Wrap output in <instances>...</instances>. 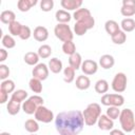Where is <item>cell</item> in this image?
Returning <instances> with one entry per match:
<instances>
[{
    "label": "cell",
    "mask_w": 135,
    "mask_h": 135,
    "mask_svg": "<svg viewBox=\"0 0 135 135\" xmlns=\"http://www.w3.org/2000/svg\"><path fill=\"white\" fill-rule=\"evenodd\" d=\"M82 115H83L85 126L93 127L94 124L97 123V121L101 115V107L96 102L90 103L82 112Z\"/></svg>",
    "instance_id": "2"
},
{
    "label": "cell",
    "mask_w": 135,
    "mask_h": 135,
    "mask_svg": "<svg viewBox=\"0 0 135 135\" xmlns=\"http://www.w3.org/2000/svg\"><path fill=\"white\" fill-rule=\"evenodd\" d=\"M37 3V0H19L17 2V7L20 12H28Z\"/></svg>",
    "instance_id": "22"
},
{
    "label": "cell",
    "mask_w": 135,
    "mask_h": 135,
    "mask_svg": "<svg viewBox=\"0 0 135 135\" xmlns=\"http://www.w3.org/2000/svg\"><path fill=\"white\" fill-rule=\"evenodd\" d=\"M133 132H134V134H135V127H134V130H133Z\"/></svg>",
    "instance_id": "48"
},
{
    "label": "cell",
    "mask_w": 135,
    "mask_h": 135,
    "mask_svg": "<svg viewBox=\"0 0 135 135\" xmlns=\"http://www.w3.org/2000/svg\"><path fill=\"white\" fill-rule=\"evenodd\" d=\"M82 62H83V61H82V57H81V55H80L79 53H77V52H76L75 54L69 56V65L72 66L75 71L81 69Z\"/></svg>",
    "instance_id": "17"
},
{
    "label": "cell",
    "mask_w": 135,
    "mask_h": 135,
    "mask_svg": "<svg viewBox=\"0 0 135 135\" xmlns=\"http://www.w3.org/2000/svg\"><path fill=\"white\" fill-rule=\"evenodd\" d=\"M75 72L76 71L72 66H70V65H68L66 68H64V70H63V80L66 83L73 82L74 79H75Z\"/></svg>",
    "instance_id": "30"
},
{
    "label": "cell",
    "mask_w": 135,
    "mask_h": 135,
    "mask_svg": "<svg viewBox=\"0 0 135 135\" xmlns=\"http://www.w3.org/2000/svg\"><path fill=\"white\" fill-rule=\"evenodd\" d=\"M28 98V94L25 90H22V89H19V90H16L14 93H12V96H11V99L21 103L23 101H25L26 99Z\"/></svg>",
    "instance_id": "25"
},
{
    "label": "cell",
    "mask_w": 135,
    "mask_h": 135,
    "mask_svg": "<svg viewBox=\"0 0 135 135\" xmlns=\"http://www.w3.org/2000/svg\"><path fill=\"white\" fill-rule=\"evenodd\" d=\"M120 27L124 33H129L135 30V20L132 18H124L120 22Z\"/></svg>",
    "instance_id": "26"
},
{
    "label": "cell",
    "mask_w": 135,
    "mask_h": 135,
    "mask_svg": "<svg viewBox=\"0 0 135 135\" xmlns=\"http://www.w3.org/2000/svg\"><path fill=\"white\" fill-rule=\"evenodd\" d=\"M43 102H44L43 98L39 95L30 96L25 101L22 102V111L27 115L35 114L37 109L40 105H43Z\"/></svg>",
    "instance_id": "4"
},
{
    "label": "cell",
    "mask_w": 135,
    "mask_h": 135,
    "mask_svg": "<svg viewBox=\"0 0 135 135\" xmlns=\"http://www.w3.org/2000/svg\"><path fill=\"white\" fill-rule=\"evenodd\" d=\"M16 85H15V82L11 79H6V80H3L0 84V91H3L5 93H14L16 90H15Z\"/></svg>",
    "instance_id": "29"
},
{
    "label": "cell",
    "mask_w": 135,
    "mask_h": 135,
    "mask_svg": "<svg viewBox=\"0 0 135 135\" xmlns=\"http://www.w3.org/2000/svg\"><path fill=\"white\" fill-rule=\"evenodd\" d=\"M0 135H12L11 133H8V132H1L0 133Z\"/></svg>",
    "instance_id": "47"
},
{
    "label": "cell",
    "mask_w": 135,
    "mask_h": 135,
    "mask_svg": "<svg viewBox=\"0 0 135 135\" xmlns=\"http://www.w3.org/2000/svg\"><path fill=\"white\" fill-rule=\"evenodd\" d=\"M110 135H126V132L119 129H113L110 131Z\"/></svg>",
    "instance_id": "45"
},
{
    "label": "cell",
    "mask_w": 135,
    "mask_h": 135,
    "mask_svg": "<svg viewBox=\"0 0 135 135\" xmlns=\"http://www.w3.org/2000/svg\"><path fill=\"white\" fill-rule=\"evenodd\" d=\"M54 7L53 0H41L40 1V9L42 12H51Z\"/></svg>",
    "instance_id": "39"
},
{
    "label": "cell",
    "mask_w": 135,
    "mask_h": 135,
    "mask_svg": "<svg viewBox=\"0 0 135 135\" xmlns=\"http://www.w3.org/2000/svg\"><path fill=\"white\" fill-rule=\"evenodd\" d=\"M39 59H40L39 55H38L37 53H35V52H27V53L24 55V57H23L24 62H25L26 64L33 65V66H35V65L38 64Z\"/></svg>",
    "instance_id": "24"
},
{
    "label": "cell",
    "mask_w": 135,
    "mask_h": 135,
    "mask_svg": "<svg viewBox=\"0 0 135 135\" xmlns=\"http://www.w3.org/2000/svg\"><path fill=\"white\" fill-rule=\"evenodd\" d=\"M84 124L82 112L78 110L60 112L55 117V127L60 135H79Z\"/></svg>",
    "instance_id": "1"
},
{
    "label": "cell",
    "mask_w": 135,
    "mask_h": 135,
    "mask_svg": "<svg viewBox=\"0 0 135 135\" xmlns=\"http://www.w3.org/2000/svg\"><path fill=\"white\" fill-rule=\"evenodd\" d=\"M34 116H35V119L37 121H40L43 123H50L55 119L53 111H51L50 109H47L44 105H40L37 109V111L35 112Z\"/></svg>",
    "instance_id": "9"
},
{
    "label": "cell",
    "mask_w": 135,
    "mask_h": 135,
    "mask_svg": "<svg viewBox=\"0 0 135 135\" xmlns=\"http://www.w3.org/2000/svg\"><path fill=\"white\" fill-rule=\"evenodd\" d=\"M7 100H8V94L5 93V92H3V91H0V103L3 104Z\"/></svg>",
    "instance_id": "44"
},
{
    "label": "cell",
    "mask_w": 135,
    "mask_h": 135,
    "mask_svg": "<svg viewBox=\"0 0 135 135\" xmlns=\"http://www.w3.org/2000/svg\"><path fill=\"white\" fill-rule=\"evenodd\" d=\"M7 56H8L7 51L5 49H0V62L5 61L6 58H7Z\"/></svg>",
    "instance_id": "43"
},
{
    "label": "cell",
    "mask_w": 135,
    "mask_h": 135,
    "mask_svg": "<svg viewBox=\"0 0 135 135\" xmlns=\"http://www.w3.org/2000/svg\"><path fill=\"white\" fill-rule=\"evenodd\" d=\"M119 122L121 126V129L126 133L133 132L135 127V116L131 109H123L120 112L119 116Z\"/></svg>",
    "instance_id": "3"
},
{
    "label": "cell",
    "mask_w": 135,
    "mask_h": 135,
    "mask_svg": "<svg viewBox=\"0 0 135 135\" xmlns=\"http://www.w3.org/2000/svg\"><path fill=\"white\" fill-rule=\"evenodd\" d=\"M88 31H89L88 26L83 22H81V21H77L74 24V33L77 36H83Z\"/></svg>",
    "instance_id": "37"
},
{
    "label": "cell",
    "mask_w": 135,
    "mask_h": 135,
    "mask_svg": "<svg viewBox=\"0 0 135 135\" xmlns=\"http://www.w3.org/2000/svg\"><path fill=\"white\" fill-rule=\"evenodd\" d=\"M54 34L62 42L73 41L74 38L73 31L70 25H68V23H57V25L54 27Z\"/></svg>",
    "instance_id": "6"
},
{
    "label": "cell",
    "mask_w": 135,
    "mask_h": 135,
    "mask_svg": "<svg viewBox=\"0 0 135 135\" xmlns=\"http://www.w3.org/2000/svg\"><path fill=\"white\" fill-rule=\"evenodd\" d=\"M0 21L4 24H11L12 22L16 21V15L13 11H9V9H6V11H3L1 14H0Z\"/></svg>",
    "instance_id": "19"
},
{
    "label": "cell",
    "mask_w": 135,
    "mask_h": 135,
    "mask_svg": "<svg viewBox=\"0 0 135 135\" xmlns=\"http://www.w3.org/2000/svg\"><path fill=\"white\" fill-rule=\"evenodd\" d=\"M22 110V104L13 100V99H9L7 104H6V111L9 115H17L19 113V111Z\"/></svg>",
    "instance_id": "21"
},
{
    "label": "cell",
    "mask_w": 135,
    "mask_h": 135,
    "mask_svg": "<svg viewBox=\"0 0 135 135\" xmlns=\"http://www.w3.org/2000/svg\"><path fill=\"white\" fill-rule=\"evenodd\" d=\"M1 43H2L3 47H5V49H13V47L16 46V41L13 38L12 35H4V36H2Z\"/></svg>",
    "instance_id": "35"
},
{
    "label": "cell",
    "mask_w": 135,
    "mask_h": 135,
    "mask_svg": "<svg viewBox=\"0 0 135 135\" xmlns=\"http://www.w3.org/2000/svg\"><path fill=\"white\" fill-rule=\"evenodd\" d=\"M31 135H36V134H31Z\"/></svg>",
    "instance_id": "49"
},
{
    "label": "cell",
    "mask_w": 135,
    "mask_h": 135,
    "mask_svg": "<svg viewBox=\"0 0 135 135\" xmlns=\"http://www.w3.org/2000/svg\"><path fill=\"white\" fill-rule=\"evenodd\" d=\"M32 35H33V33H32L30 26L23 25V26H22V30H21V33H20V35H19V38H20L21 40H27Z\"/></svg>",
    "instance_id": "41"
},
{
    "label": "cell",
    "mask_w": 135,
    "mask_h": 135,
    "mask_svg": "<svg viewBox=\"0 0 135 135\" xmlns=\"http://www.w3.org/2000/svg\"><path fill=\"white\" fill-rule=\"evenodd\" d=\"M47 66H49V70L54 74H59L62 71V62L60 59H58L56 57L50 59Z\"/></svg>",
    "instance_id": "18"
},
{
    "label": "cell",
    "mask_w": 135,
    "mask_h": 135,
    "mask_svg": "<svg viewBox=\"0 0 135 135\" xmlns=\"http://www.w3.org/2000/svg\"><path fill=\"white\" fill-rule=\"evenodd\" d=\"M120 13H121L122 16L130 18V17H132V16L135 15V7H133V6H126V5H122L121 8H120Z\"/></svg>",
    "instance_id": "40"
},
{
    "label": "cell",
    "mask_w": 135,
    "mask_h": 135,
    "mask_svg": "<svg viewBox=\"0 0 135 135\" xmlns=\"http://www.w3.org/2000/svg\"><path fill=\"white\" fill-rule=\"evenodd\" d=\"M120 112H121V110H119L118 107H108L105 115L109 118H111L112 120H115V119H118L119 118Z\"/></svg>",
    "instance_id": "38"
},
{
    "label": "cell",
    "mask_w": 135,
    "mask_h": 135,
    "mask_svg": "<svg viewBox=\"0 0 135 135\" xmlns=\"http://www.w3.org/2000/svg\"><path fill=\"white\" fill-rule=\"evenodd\" d=\"M33 36H34V39L39 41V42H44L47 38H49V31L45 26H42V25H38L34 28V32H33Z\"/></svg>",
    "instance_id": "13"
},
{
    "label": "cell",
    "mask_w": 135,
    "mask_h": 135,
    "mask_svg": "<svg viewBox=\"0 0 135 135\" xmlns=\"http://www.w3.org/2000/svg\"><path fill=\"white\" fill-rule=\"evenodd\" d=\"M22 26H23V24H21L20 22H18L16 20V21L12 22L8 25V32L12 36H18L19 37V35L21 33V30H22Z\"/></svg>",
    "instance_id": "34"
},
{
    "label": "cell",
    "mask_w": 135,
    "mask_h": 135,
    "mask_svg": "<svg viewBox=\"0 0 135 135\" xmlns=\"http://www.w3.org/2000/svg\"><path fill=\"white\" fill-rule=\"evenodd\" d=\"M28 86L31 89L32 92L36 93V94H39L42 92V83H41V80L37 79V78H32L28 82Z\"/></svg>",
    "instance_id": "33"
},
{
    "label": "cell",
    "mask_w": 135,
    "mask_h": 135,
    "mask_svg": "<svg viewBox=\"0 0 135 135\" xmlns=\"http://www.w3.org/2000/svg\"><path fill=\"white\" fill-rule=\"evenodd\" d=\"M55 18L58 21V23H69L72 19V16L65 9H58L55 13Z\"/></svg>",
    "instance_id": "20"
},
{
    "label": "cell",
    "mask_w": 135,
    "mask_h": 135,
    "mask_svg": "<svg viewBox=\"0 0 135 135\" xmlns=\"http://www.w3.org/2000/svg\"><path fill=\"white\" fill-rule=\"evenodd\" d=\"M111 39H112V42H113V43L120 45V44H123V43L126 42V40H127V34H126L122 30H120V31H118L116 34H114V35L111 37Z\"/></svg>",
    "instance_id": "31"
},
{
    "label": "cell",
    "mask_w": 135,
    "mask_h": 135,
    "mask_svg": "<svg viewBox=\"0 0 135 135\" xmlns=\"http://www.w3.org/2000/svg\"><path fill=\"white\" fill-rule=\"evenodd\" d=\"M94 88H95L96 93L103 95V94H105V93L108 92V90H109V82H108L105 79H99V80L96 81Z\"/></svg>",
    "instance_id": "28"
},
{
    "label": "cell",
    "mask_w": 135,
    "mask_h": 135,
    "mask_svg": "<svg viewBox=\"0 0 135 135\" xmlns=\"http://www.w3.org/2000/svg\"><path fill=\"white\" fill-rule=\"evenodd\" d=\"M60 4L65 11H77L78 8L81 7L82 1L81 0H61Z\"/></svg>",
    "instance_id": "14"
},
{
    "label": "cell",
    "mask_w": 135,
    "mask_h": 135,
    "mask_svg": "<svg viewBox=\"0 0 135 135\" xmlns=\"http://www.w3.org/2000/svg\"><path fill=\"white\" fill-rule=\"evenodd\" d=\"M104 30L112 37L114 34H116L118 31H120V26L115 20H108L104 23Z\"/></svg>",
    "instance_id": "23"
},
{
    "label": "cell",
    "mask_w": 135,
    "mask_h": 135,
    "mask_svg": "<svg viewBox=\"0 0 135 135\" xmlns=\"http://www.w3.org/2000/svg\"><path fill=\"white\" fill-rule=\"evenodd\" d=\"M98 70V63L92 59H85L81 64V71L84 75H94Z\"/></svg>",
    "instance_id": "11"
},
{
    "label": "cell",
    "mask_w": 135,
    "mask_h": 135,
    "mask_svg": "<svg viewBox=\"0 0 135 135\" xmlns=\"http://www.w3.org/2000/svg\"><path fill=\"white\" fill-rule=\"evenodd\" d=\"M76 88L80 91H85L91 86V80L86 75H79L76 78Z\"/></svg>",
    "instance_id": "16"
},
{
    "label": "cell",
    "mask_w": 135,
    "mask_h": 135,
    "mask_svg": "<svg viewBox=\"0 0 135 135\" xmlns=\"http://www.w3.org/2000/svg\"><path fill=\"white\" fill-rule=\"evenodd\" d=\"M52 47L49 45V44H42L39 46L38 51H37V54L39 55L40 58L42 59H45V58H49L51 55H52Z\"/></svg>",
    "instance_id": "32"
},
{
    "label": "cell",
    "mask_w": 135,
    "mask_h": 135,
    "mask_svg": "<svg viewBox=\"0 0 135 135\" xmlns=\"http://www.w3.org/2000/svg\"><path fill=\"white\" fill-rule=\"evenodd\" d=\"M24 129L25 131H27L28 133L31 134H35L36 132H38L39 130V124H38V121L36 119H27L25 122H24Z\"/></svg>",
    "instance_id": "27"
},
{
    "label": "cell",
    "mask_w": 135,
    "mask_h": 135,
    "mask_svg": "<svg viewBox=\"0 0 135 135\" xmlns=\"http://www.w3.org/2000/svg\"><path fill=\"white\" fill-rule=\"evenodd\" d=\"M8 76H9V69L6 64H3L1 63L0 64V79L3 81V80H6L8 79Z\"/></svg>",
    "instance_id": "42"
},
{
    "label": "cell",
    "mask_w": 135,
    "mask_h": 135,
    "mask_svg": "<svg viewBox=\"0 0 135 135\" xmlns=\"http://www.w3.org/2000/svg\"><path fill=\"white\" fill-rule=\"evenodd\" d=\"M122 5L135 7V0H123V1H122Z\"/></svg>",
    "instance_id": "46"
},
{
    "label": "cell",
    "mask_w": 135,
    "mask_h": 135,
    "mask_svg": "<svg viewBox=\"0 0 135 135\" xmlns=\"http://www.w3.org/2000/svg\"><path fill=\"white\" fill-rule=\"evenodd\" d=\"M73 18L75 19L76 22L77 21L83 22L88 26L89 30H92L94 27V25H95V19H94V17L92 16L90 9H88L85 7H80L77 11H75L74 14H73Z\"/></svg>",
    "instance_id": "5"
},
{
    "label": "cell",
    "mask_w": 135,
    "mask_h": 135,
    "mask_svg": "<svg viewBox=\"0 0 135 135\" xmlns=\"http://www.w3.org/2000/svg\"><path fill=\"white\" fill-rule=\"evenodd\" d=\"M97 126L102 131H111L113 130V127H114V120L109 118L105 114H101L97 121Z\"/></svg>",
    "instance_id": "12"
},
{
    "label": "cell",
    "mask_w": 135,
    "mask_h": 135,
    "mask_svg": "<svg viewBox=\"0 0 135 135\" xmlns=\"http://www.w3.org/2000/svg\"><path fill=\"white\" fill-rule=\"evenodd\" d=\"M49 73H50L49 66L45 63H38L37 65L34 66V69L32 71L33 78H37L41 81L45 80L49 77Z\"/></svg>",
    "instance_id": "10"
},
{
    "label": "cell",
    "mask_w": 135,
    "mask_h": 135,
    "mask_svg": "<svg viewBox=\"0 0 135 135\" xmlns=\"http://www.w3.org/2000/svg\"><path fill=\"white\" fill-rule=\"evenodd\" d=\"M101 104L105 107H121L124 103V97L121 94H103L101 96Z\"/></svg>",
    "instance_id": "7"
},
{
    "label": "cell",
    "mask_w": 135,
    "mask_h": 135,
    "mask_svg": "<svg viewBox=\"0 0 135 135\" xmlns=\"http://www.w3.org/2000/svg\"><path fill=\"white\" fill-rule=\"evenodd\" d=\"M114 64H115V59L110 54H104L99 58V65L104 70L112 69Z\"/></svg>",
    "instance_id": "15"
},
{
    "label": "cell",
    "mask_w": 135,
    "mask_h": 135,
    "mask_svg": "<svg viewBox=\"0 0 135 135\" xmlns=\"http://www.w3.org/2000/svg\"><path fill=\"white\" fill-rule=\"evenodd\" d=\"M62 51L65 55H73L76 53V45L73 41H66V42H63L62 44Z\"/></svg>",
    "instance_id": "36"
},
{
    "label": "cell",
    "mask_w": 135,
    "mask_h": 135,
    "mask_svg": "<svg viewBox=\"0 0 135 135\" xmlns=\"http://www.w3.org/2000/svg\"><path fill=\"white\" fill-rule=\"evenodd\" d=\"M127 83H128L127 75H126L124 73L120 72V73H117V74L114 76V78H113V80H112L111 86H112V89H113L114 92H116L117 94H119V93H122V92L126 91V89H127Z\"/></svg>",
    "instance_id": "8"
}]
</instances>
